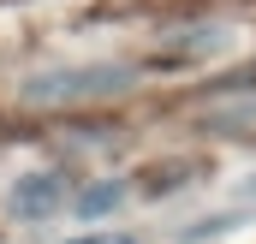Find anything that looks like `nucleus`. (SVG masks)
<instances>
[{
  "label": "nucleus",
  "mask_w": 256,
  "mask_h": 244,
  "mask_svg": "<svg viewBox=\"0 0 256 244\" xmlns=\"http://www.w3.org/2000/svg\"><path fill=\"white\" fill-rule=\"evenodd\" d=\"M131 84L126 66H60V72H42L24 84V102L30 108H78V102H108Z\"/></svg>",
  "instance_id": "nucleus-1"
},
{
  "label": "nucleus",
  "mask_w": 256,
  "mask_h": 244,
  "mask_svg": "<svg viewBox=\"0 0 256 244\" xmlns=\"http://www.w3.org/2000/svg\"><path fill=\"white\" fill-rule=\"evenodd\" d=\"M72 196H78V190H72L66 173H24V179L12 184V196H6V202H12V214H18V220H54V214L72 208Z\"/></svg>",
  "instance_id": "nucleus-2"
},
{
  "label": "nucleus",
  "mask_w": 256,
  "mask_h": 244,
  "mask_svg": "<svg viewBox=\"0 0 256 244\" xmlns=\"http://www.w3.org/2000/svg\"><path fill=\"white\" fill-rule=\"evenodd\" d=\"M126 202V184H96V190H78L72 196V214H84V220H96V214H108V208H120Z\"/></svg>",
  "instance_id": "nucleus-3"
},
{
  "label": "nucleus",
  "mask_w": 256,
  "mask_h": 244,
  "mask_svg": "<svg viewBox=\"0 0 256 244\" xmlns=\"http://www.w3.org/2000/svg\"><path fill=\"white\" fill-rule=\"evenodd\" d=\"M60 244H137L131 232H120V226H84V232H72V238Z\"/></svg>",
  "instance_id": "nucleus-4"
}]
</instances>
